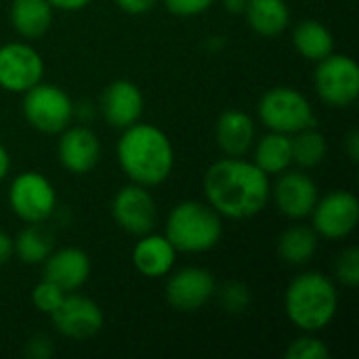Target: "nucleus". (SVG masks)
Segmentation results:
<instances>
[{"mask_svg": "<svg viewBox=\"0 0 359 359\" xmlns=\"http://www.w3.org/2000/svg\"><path fill=\"white\" fill-rule=\"evenodd\" d=\"M206 202L231 221L252 219L265 210L271 198V177L252 160L223 158L208 166L202 179Z\"/></svg>", "mask_w": 359, "mask_h": 359, "instance_id": "obj_1", "label": "nucleus"}, {"mask_svg": "<svg viewBox=\"0 0 359 359\" xmlns=\"http://www.w3.org/2000/svg\"><path fill=\"white\" fill-rule=\"evenodd\" d=\"M116 158L130 183L149 189L162 185L175 168L170 137L156 124L141 120L122 130L116 145Z\"/></svg>", "mask_w": 359, "mask_h": 359, "instance_id": "obj_2", "label": "nucleus"}, {"mask_svg": "<svg viewBox=\"0 0 359 359\" xmlns=\"http://www.w3.org/2000/svg\"><path fill=\"white\" fill-rule=\"evenodd\" d=\"M284 311L301 332L326 330L339 311L337 284L322 271H303L284 292Z\"/></svg>", "mask_w": 359, "mask_h": 359, "instance_id": "obj_3", "label": "nucleus"}, {"mask_svg": "<svg viewBox=\"0 0 359 359\" xmlns=\"http://www.w3.org/2000/svg\"><path fill=\"white\" fill-rule=\"evenodd\" d=\"M164 236L177 252L202 255L221 242L223 217L208 202L185 200L168 212Z\"/></svg>", "mask_w": 359, "mask_h": 359, "instance_id": "obj_4", "label": "nucleus"}, {"mask_svg": "<svg viewBox=\"0 0 359 359\" xmlns=\"http://www.w3.org/2000/svg\"><path fill=\"white\" fill-rule=\"evenodd\" d=\"M257 114L267 130L294 135L316 126V111L309 99L292 86H273L265 90L257 103Z\"/></svg>", "mask_w": 359, "mask_h": 359, "instance_id": "obj_5", "label": "nucleus"}, {"mask_svg": "<svg viewBox=\"0 0 359 359\" xmlns=\"http://www.w3.org/2000/svg\"><path fill=\"white\" fill-rule=\"evenodd\" d=\"M74 101L57 84L38 82L23 93L21 111L25 122L44 135H59L74 120Z\"/></svg>", "mask_w": 359, "mask_h": 359, "instance_id": "obj_6", "label": "nucleus"}, {"mask_svg": "<svg viewBox=\"0 0 359 359\" xmlns=\"http://www.w3.org/2000/svg\"><path fill=\"white\" fill-rule=\"evenodd\" d=\"M8 206L23 223H46L57 212V191L42 172L25 170L8 185Z\"/></svg>", "mask_w": 359, "mask_h": 359, "instance_id": "obj_7", "label": "nucleus"}, {"mask_svg": "<svg viewBox=\"0 0 359 359\" xmlns=\"http://www.w3.org/2000/svg\"><path fill=\"white\" fill-rule=\"evenodd\" d=\"M316 93L330 107H349L359 97V67L353 57L330 53L318 61L313 74Z\"/></svg>", "mask_w": 359, "mask_h": 359, "instance_id": "obj_8", "label": "nucleus"}, {"mask_svg": "<svg viewBox=\"0 0 359 359\" xmlns=\"http://www.w3.org/2000/svg\"><path fill=\"white\" fill-rule=\"evenodd\" d=\"M311 227L324 240H345L359 223V200L353 191L334 189L320 196L311 210Z\"/></svg>", "mask_w": 359, "mask_h": 359, "instance_id": "obj_9", "label": "nucleus"}, {"mask_svg": "<svg viewBox=\"0 0 359 359\" xmlns=\"http://www.w3.org/2000/svg\"><path fill=\"white\" fill-rule=\"evenodd\" d=\"M111 217L116 225L139 238L156 229L158 225V204L149 187L128 183L120 187L111 200Z\"/></svg>", "mask_w": 359, "mask_h": 359, "instance_id": "obj_10", "label": "nucleus"}, {"mask_svg": "<svg viewBox=\"0 0 359 359\" xmlns=\"http://www.w3.org/2000/svg\"><path fill=\"white\" fill-rule=\"evenodd\" d=\"M44 78V59L27 42H6L0 46V88L23 95Z\"/></svg>", "mask_w": 359, "mask_h": 359, "instance_id": "obj_11", "label": "nucleus"}, {"mask_svg": "<svg viewBox=\"0 0 359 359\" xmlns=\"http://www.w3.org/2000/svg\"><path fill=\"white\" fill-rule=\"evenodd\" d=\"M55 330L72 341H88L97 337L105 324L103 309L88 297L67 292L61 305L48 316Z\"/></svg>", "mask_w": 359, "mask_h": 359, "instance_id": "obj_12", "label": "nucleus"}, {"mask_svg": "<svg viewBox=\"0 0 359 359\" xmlns=\"http://www.w3.org/2000/svg\"><path fill=\"white\" fill-rule=\"evenodd\" d=\"M215 276L204 267H183L168 273L166 301L179 313H194L215 299Z\"/></svg>", "mask_w": 359, "mask_h": 359, "instance_id": "obj_13", "label": "nucleus"}, {"mask_svg": "<svg viewBox=\"0 0 359 359\" xmlns=\"http://www.w3.org/2000/svg\"><path fill=\"white\" fill-rule=\"evenodd\" d=\"M320 198V189L316 181L303 170H284L276 175V183H271V198L276 208L290 221H303L311 215L316 202Z\"/></svg>", "mask_w": 359, "mask_h": 359, "instance_id": "obj_14", "label": "nucleus"}, {"mask_svg": "<svg viewBox=\"0 0 359 359\" xmlns=\"http://www.w3.org/2000/svg\"><path fill=\"white\" fill-rule=\"evenodd\" d=\"M57 158L67 172L86 175L101 160V141L93 128L84 124H69L59 133Z\"/></svg>", "mask_w": 359, "mask_h": 359, "instance_id": "obj_15", "label": "nucleus"}, {"mask_svg": "<svg viewBox=\"0 0 359 359\" xmlns=\"http://www.w3.org/2000/svg\"><path fill=\"white\" fill-rule=\"evenodd\" d=\"M145 99L141 88L130 80H114L107 84L99 99L103 120L118 130H124L141 120Z\"/></svg>", "mask_w": 359, "mask_h": 359, "instance_id": "obj_16", "label": "nucleus"}, {"mask_svg": "<svg viewBox=\"0 0 359 359\" xmlns=\"http://www.w3.org/2000/svg\"><path fill=\"white\" fill-rule=\"evenodd\" d=\"M44 267V280H50L65 292H76L80 290L88 278H90V257L76 246H65L53 250L46 261L42 263Z\"/></svg>", "mask_w": 359, "mask_h": 359, "instance_id": "obj_17", "label": "nucleus"}, {"mask_svg": "<svg viewBox=\"0 0 359 359\" xmlns=\"http://www.w3.org/2000/svg\"><path fill=\"white\" fill-rule=\"evenodd\" d=\"M177 255L179 252L175 250V246L168 242L164 233L149 231L145 236H139L137 244L133 246L130 261L143 278L158 280L175 269Z\"/></svg>", "mask_w": 359, "mask_h": 359, "instance_id": "obj_18", "label": "nucleus"}, {"mask_svg": "<svg viewBox=\"0 0 359 359\" xmlns=\"http://www.w3.org/2000/svg\"><path fill=\"white\" fill-rule=\"evenodd\" d=\"M219 149L229 158H244L257 141V124L242 109H225L215 126Z\"/></svg>", "mask_w": 359, "mask_h": 359, "instance_id": "obj_19", "label": "nucleus"}, {"mask_svg": "<svg viewBox=\"0 0 359 359\" xmlns=\"http://www.w3.org/2000/svg\"><path fill=\"white\" fill-rule=\"evenodd\" d=\"M55 8L48 0H13L11 2V25L23 40L42 38L53 23Z\"/></svg>", "mask_w": 359, "mask_h": 359, "instance_id": "obj_20", "label": "nucleus"}, {"mask_svg": "<svg viewBox=\"0 0 359 359\" xmlns=\"http://www.w3.org/2000/svg\"><path fill=\"white\" fill-rule=\"evenodd\" d=\"M252 162L267 175L276 177L288 168H292V145L290 135L269 130L252 145Z\"/></svg>", "mask_w": 359, "mask_h": 359, "instance_id": "obj_21", "label": "nucleus"}, {"mask_svg": "<svg viewBox=\"0 0 359 359\" xmlns=\"http://www.w3.org/2000/svg\"><path fill=\"white\" fill-rule=\"evenodd\" d=\"M244 15L250 29L265 38L280 36L290 25V8L286 0H248Z\"/></svg>", "mask_w": 359, "mask_h": 359, "instance_id": "obj_22", "label": "nucleus"}, {"mask_svg": "<svg viewBox=\"0 0 359 359\" xmlns=\"http://www.w3.org/2000/svg\"><path fill=\"white\" fill-rule=\"evenodd\" d=\"M292 44L303 59L313 61V63L334 53V36L318 19L299 21L292 29Z\"/></svg>", "mask_w": 359, "mask_h": 359, "instance_id": "obj_23", "label": "nucleus"}, {"mask_svg": "<svg viewBox=\"0 0 359 359\" xmlns=\"http://www.w3.org/2000/svg\"><path fill=\"white\" fill-rule=\"evenodd\" d=\"M320 236L309 225H290L278 238V255L290 267L307 265L318 252Z\"/></svg>", "mask_w": 359, "mask_h": 359, "instance_id": "obj_24", "label": "nucleus"}, {"mask_svg": "<svg viewBox=\"0 0 359 359\" xmlns=\"http://www.w3.org/2000/svg\"><path fill=\"white\" fill-rule=\"evenodd\" d=\"M55 250V238L44 223H27L13 238V257L25 265H42Z\"/></svg>", "mask_w": 359, "mask_h": 359, "instance_id": "obj_25", "label": "nucleus"}, {"mask_svg": "<svg viewBox=\"0 0 359 359\" xmlns=\"http://www.w3.org/2000/svg\"><path fill=\"white\" fill-rule=\"evenodd\" d=\"M290 145H292V164H299L301 168L320 166L328 154L326 137L316 126L290 135Z\"/></svg>", "mask_w": 359, "mask_h": 359, "instance_id": "obj_26", "label": "nucleus"}, {"mask_svg": "<svg viewBox=\"0 0 359 359\" xmlns=\"http://www.w3.org/2000/svg\"><path fill=\"white\" fill-rule=\"evenodd\" d=\"M286 359H328L330 358V347L318 337V332H303L299 339H294L286 351Z\"/></svg>", "mask_w": 359, "mask_h": 359, "instance_id": "obj_27", "label": "nucleus"}, {"mask_svg": "<svg viewBox=\"0 0 359 359\" xmlns=\"http://www.w3.org/2000/svg\"><path fill=\"white\" fill-rule=\"evenodd\" d=\"M215 297L219 299L221 307L227 311V313H242L248 309L250 305V290L246 284L238 282V280H229L225 282L221 288L217 286L215 290Z\"/></svg>", "mask_w": 359, "mask_h": 359, "instance_id": "obj_28", "label": "nucleus"}, {"mask_svg": "<svg viewBox=\"0 0 359 359\" xmlns=\"http://www.w3.org/2000/svg\"><path fill=\"white\" fill-rule=\"evenodd\" d=\"M65 290H61L57 284H53L50 280H40L34 288H32V305L44 313V316H50L59 305L61 301L65 299Z\"/></svg>", "mask_w": 359, "mask_h": 359, "instance_id": "obj_29", "label": "nucleus"}, {"mask_svg": "<svg viewBox=\"0 0 359 359\" xmlns=\"http://www.w3.org/2000/svg\"><path fill=\"white\" fill-rule=\"evenodd\" d=\"M334 276L337 280L347 286V288H355L359 284V250L355 246L345 248L337 261H334Z\"/></svg>", "mask_w": 359, "mask_h": 359, "instance_id": "obj_30", "label": "nucleus"}, {"mask_svg": "<svg viewBox=\"0 0 359 359\" xmlns=\"http://www.w3.org/2000/svg\"><path fill=\"white\" fill-rule=\"evenodd\" d=\"M162 2L166 11L177 17H198L215 4V0H162Z\"/></svg>", "mask_w": 359, "mask_h": 359, "instance_id": "obj_31", "label": "nucleus"}, {"mask_svg": "<svg viewBox=\"0 0 359 359\" xmlns=\"http://www.w3.org/2000/svg\"><path fill=\"white\" fill-rule=\"evenodd\" d=\"M55 353V345L46 334H34L25 345V355L29 359H48Z\"/></svg>", "mask_w": 359, "mask_h": 359, "instance_id": "obj_32", "label": "nucleus"}, {"mask_svg": "<svg viewBox=\"0 0 359 359\" xmlns=\"http://www.w3.org/2000/svg\"><path fill=\"white\" fill-rule=\"evenodd\" d=\"M160 0H116V6L128 15H145L158 6Z\"/></svg>", "mask_w": 359, "mask_h": 359, "instance_id": "obj_33", "label": "nucleus"}, {"mask_svg": "<svg viewBox=\"0 0 359 359\" xmlns=\"http://www.w3.org/2000/svg\"><path fill=\"white\" fill-rule=\"evenodd\" d=\"M50 6L55 11H63V13H74V11H82L86 8L93 0H48Z\"/></svg>", "mask_w": 359, "mask_h": 359, "instance_id": "obj_34", "label": "nucleus"}, {"mask_svg": "<svg viewBox=\"0 0 359 359\" xmlns=\"http://www.w3.org/2000/svg\"><path fill=\"white\" fill-rule=\"evenodd\" d=\"M345 154L351 162H358L359 158V133L353 128L345 137Z\"/></svg>", "mask_w": 359, "mask_h": 359, "instance_id": "obj_35", "label": "nucleus"}, {"mask_svg": "<svg viewBox=\"0 0 359 359\" xmlns=\"http://www.w3.org/2000/svg\"><path fill=\"white\" fill-rule=\"evenodd\" d=\"M13 259V238L0 229V265L8 263Z\"/></svg>", "mask_w": 359, "mask_h": 359, "instance_id": "obj_36", "label": "nucleus"}, {"mask_svg": "<svg viewBox=\"0 0 359 359\" xmlns=\"http://www.w3.org/2000/svg\"><path fill=\"white\" fill-rule=\"evenodd\" d=\"M11 172V154L8 149L0 143V183L8 177Z\"/></svg>", "mask_w": 359, "mask_h": 359, "instance_id": "obj_37", "label": "nucleus"}, {"mask_svg": "<svg viewBox=\"0 0 359 359\" xmlns=\"http://www.w3.org/2000/svg\"><path fill=\"white\" fill-rule=\"evenodd\" d=\"M246 4H248V0H223L225 11L231 13V15H244Z\"/></svg>", "mask_w": 359, "mask_h": 359, "instance_id": "obj_38", "label": "nucleus"}]
</instances>
